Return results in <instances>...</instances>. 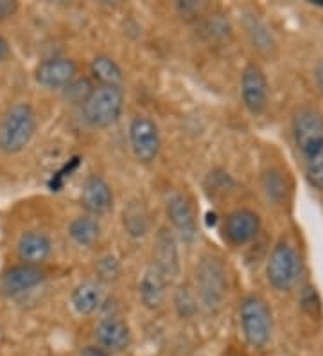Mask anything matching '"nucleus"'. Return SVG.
<instances>
[{
    "instance_id": "19",
    "label": "nucleus",
    "mask_w": 323,
    "mask_h": 356,
    "mask_svg": "<svg viewBox=\"0 0 323 356\" xmlns=\"http://www.w3.org/2000/svg\"><path fill=\"white\" fill-rule=\"evenodd\" d=\"M69 236L81 247H92L99 239L101 225L94 216H79L69 225Z\"/></svg>"
},
{
    "instance_id": "4",
    "label": "nucleus",
    "mask_w": 323,
    "mask_h": 356,
    "mask_svg": "<svg viewBox=\"0 0 323 356\" xmlns=\"http://www.w3.org/2000/svg\"><path fill=\"white\" fill-rule=\"evenodd\" d=\"M196 282L203 306L217 312L226 299V270L221 259L205 254L196 266Z\"/></svg>"
},
{
    "instance_id": "27",
    "label": "nucleus",
    "mask_w": 323,
    "mask_h": 356,
    "mask_svg": "<svg viewBox=\"0 0 323 356\" xmlns=\"http://www.w3.org/2000/svg\"><path fill=\"white\" fill-rule=\"evenodd\" d=\"M9 56H11V47H9L8 40L0 35V61L8 60Z\"/></svg>"
},
{
    "instance_id": "13",
    "label": "nucleus",
    "mask_w": 323,
    "mask_h": 356,
    "mask_svg": "<svg viewBox=\"0 0 323 356\" xmlns=\"http://www.w3.org/2000/svg\"><path fill=\"white\" fill-rule=\"evenodd\" d=\"M95 339L99 348L108 353L126 351L131 342V331L124 321L117 317H106L95 327Z\"/></svg>"
},
{
    "instance_id": "22",
    "label": "nucleus",
    "mask_w": 323,
    "mask_h": 356,
    "mask_svg": "<svg viewBox=\"0 0 323 356\" xmlns=\"http://www.w3.org/2000/svg\"><path fill=\"white\" fill-rule=\"evenodd\" d=\"M124 227L133 238H142L147 232V214L140 202H131L124 209Z\"/></svg>"
},
{
    "instance_id": "18",
    "label": "nucleus",
    "mask_w": 323,
    "mask_h": 356,
    "mask_svg": "<svg viewBox=\"0 0 323 356\" xmlns=\"http://www.w3.org/2000/svg\"><path fill=\"white\" fill-rule=\"evenodd\" d=\"M103 302V291L95 282H81L72 291V306L79 315H92Z\"/></svg>"
},
{
    "instance_id": "14",
    "label": "nucleus",
    "mask_w": 323,
    "mask_h": 356,
    "mask_svg": "<svg viewBox=\"0 0 323 356\" xmlns=\"http://www.w3.org/2000/svg\"><path fill=\"white\" fill-rule=\"evenodd\" d=\"M45 274L38 266L33 265H18L9 268L2 279H0V290L6 297H17L31 288L38 286L43 282Z\"/></svg>"
},
{
    "instance_id": "5",
    "label": "nucleus",
    "mask_w": 323,
    "mask_h": 356,
    "mask_svg": "<svg viewBox=\"0 0 323 356\" xmlns=\"http://www.w3.org/2000/svg\"><path fill=\"white\" fill-rule=\"evenodd\" d=\"M241 327L245 340L254 349H264L272 340V312L260 297L248 296L241 305Z\"/></svg>"
},
{
    "instance_id": "11",
    "label": "nucleus",
    "mask_w": 323,
    "mask_h": 356,
    "mask_svg": "<svg viewBox=\"0 0 323 356\" xmlns=\"http://www.w3.org/2000/svg\"><path fill=\"white\" fill-rule=\"evenodd\" d=\"M155 268L162 272L167 281L180 274V254L176 238L169 229H160L155 241Z\"/></svg>"
},
{
    "instance_id": "16",
    "label": "nucleus",
    "mask_w": 323,
    "mask_h": 356,
    "mask_svg": "<svg viewBox=\"0 0 323 356\" xmlns=\"http://www.w3.org/2000/svg\"><path fill=\"white\" fill-rule=\"evenodd\" d=\"M52 243L47 234H43L40 230H29L26 234H22L18 239L17 252L24 265H40L51 256Z\"/></svg>"
},
{
    "instance_id": "1",
    "label": "nucleus",
    "mask_w": 323,
    "mask_h": 356,
    "mask_svg": "<svg viewBox=\"0 0 323 356\" xmlns=\"http://www.w3.org/2000/svg\"><path fill=\"white\" fill-rule=\"evenodd\" d=\"M36 131V115L29 103H15L0 119V152L17 155L24 152Z\"/></svg>"
},
{
    "instance_id": "9",
    "label": "nucleus",
    "mask_w": 323,
    "mask_h": 356,
    "mask_svg": "<svg viewBox=\"0 0 323 356\" xmlns=\"http://www.w3.org/2000/svg\"><path fill=\"white\" fill-rule=\"evenodd\" d=\"M78 67L70 58L54 56L49 60H43L35 70V79L38 85L49 88V90H58V88H67L76 78Z\"/></svg>"
},
{
    "instance_id": "28",
    "label": "nucleus",
    "mask_w": 323,
    "mask_h": 356,
    "mask_svg": "<svg viewBox=\"0 0 323 356\" xmlns=\"http://www.w3.org/2000/svg\"><path fill=\"white\" fill-rule=\"evenodd\" d=\"M315 78H316V83H318V87L322 88V92H323V60L320 61L318 65H316Z\"/></svg>"
},
{
    "instance_id": "23",
    "label": "nucleus",
    "mask_w": 323,
    "mask_h": 356,
    "mask_svg": "<svg viewBox=\"0 0 323 356\" xmlns=\"http://www.w3.org/2000/svg\"><path fill=\"white\" fill-rule=\"evenodd\" d=\"M172 302H174V308H176L178 315L181 318H192L198 312V300H196V296L187 284H180L176 288Z\"/></svg>"
},
{
    "instance_id": "12",
    "label": "nucleus",
    "mask_w": 323,
    "mask_h": 356,
    "mask_svg": "<svg viewBox=\"0 0 323 356\" xmlns=\"http://www.w3.org/2000/svg\"><path fill=\"white\" fill-rule=\"evenodd\" d=\"M260 229V218L250 209H237L224 220V232L233 245L250 243Z\"/></svg>"
},
{
    "instance_id": "24",
    "label": "nucleus",
    "mask_w": 323,
    "mask_h": 356,
    "mask_svg": "<svg viewBox=\"0 0 323 356\" xmlns=\"http://www.w3.org/2000/svg\"><path fill=\"white\" fill-rule=\"evenodd\" d=\"M97 275L106 282L117 281L119 275H121V263L112 256L103 257V259L97 263Z\"/></svg>"
},
{
    "instance_id": "10",
    "label": "nucleus",
    "mask_w": 323,
    "mask_h": 356,
    "mask_svg": "<svg viewBox=\"0 0 323 356\" xmlns=\"http://www.w3.org/2000/svg\"><path fill=\"white\" fill-rule=\"evenodd\" d=\"M167 216L172 223L174 230L185 243H192L198 236V223H196V214L183 195H172L167 200Z\"/></svg>"
},
{
    "instance_id": "21",
    "label": "nucleus",
    "mask_w": 323,
    "mask_h": 356,
    "mask_svg": "<svg viewBox=\"0 0 323 356\" xmlns=\"http://www.w3.org/2000/svg\"><path fill=\"white\" fill-rule=\"evenodd\" d=\"M246 33L250 36L251 44L258 49L260 52H272L275 49V38H273L272 31L267 29L266 24L263 20H258L257 17H246L245 20Z\"/></svg>"
},
{
    "instance_id": "25",
    "label": "nucleus",
    "mask_w": 323,
    "mask_h": 356,
    "mask_svg": "<svg viewBox=\"0 0 323 356\" xmlns=\"http://www.w3.org/2000/svg\"><path fill=\"white\" fill-rule=\"evenodd\" d=\"M18 11V2L15 0H0V20H8Z\"/></svg>"
},
{
    "instance_id": "7",
    "label": "nucleus",
    "mask_w": 323,
    "mask_h": 356,
    "mask_svg": "<svg viewBox=\"0 0 323 356\" xmlns=\"http://www.w3.org/2000/svg\"><path fill=\"white\" fill-rule=\"evenodd\" d=\"M129 143L135 156L142 164L155 161L160 152V131L156 122L146 115H137L129 122Z\"/></svg>"
},
{
    "instance_id": "15",
    "label": "nucleus",
    "mask_w": 323,
    "mask_h": 356,
    "mask_svg": "<svg viewBox=\"0 0 323 356\" xmlns=\"http://www.w3.org/2000/svg\"><path fill=\"white\" fill-rule=\"evenodd\" d=\"M83 207L94 216L108 213L113 205V193L103 178L94 175L85 182L81 193Z\"/></svg>"
},
{
    "instance_id": "26",
    "label": "nucleus",
    "mask_w": 323,
    "mask_h": 356,
    "mask_svg": "<svg viewBox=\"0 0 323 356\" xmlns=\"http://www.w3.org/2000/svg\"><path fill=\"white\" fill-rule=\"evenodd\" d=\"M79 356H110V353L104 351L103 348H97V346H86Z\"/></svg>"
},
{
    "instance_id": "17",
    "label": "nucleus",
    "mask_w": 323,
    "mask_h": 356,
    "mask_svg": "<svg viewBox=\"0 0 323 356\" xmlns=\"http://www.w3.org/2000/svg\"><path fill=\"white\" fill-rule=\"evenodd\" d=\"M165 288H167V279L162 275V272H158L155 266L147 268L140 279V286H138V293H140L144 306L149 309H158L165 300V293H167Z\"/></svg>"
},
{
    "instance_id": "20",
    "label": "nucleus",
    "mask_w": 323,
    "mask_h": 356,
    "mask_svg": "<svg viewBox=\"0 0 323 356\" xmlns=\"http://www.w3.org/2000/svg\"><path fill=\"white\" fill-rule=\"evenodd\" d=\"M92 74L101 83V87H121L122 81H124L121 67L108 56L94 58V61H92Z\"/></svg>"
},
{
    "instance_id": "8",
    "label": "nucleus",
    "mask_w": 323,
    "mask_h": 356,
    "mask_svg": "<svg viewBox=\"0 0 323 356\" xmlns=\"http://www.w3.org/2000/svg\"><path fill=\"white\" fill-rule=\"evenodd\" d=\"M241 96L242 103L254 115L263 113L267 106V97H270V88H267V79L264 76L263 69L255 63L246 65L241 74Z\"/></svg>"
},
{
    "instance_id": "2",
    "label": "nucleus",
    "mask_w": 323,
    "mask_h": 356,
    "mask_svg": "<svg viewBox=\"0 0 323 356\" xmlns=\"http://www.w3.org/2000/svg\"><path fill=\"white\" fill-rule=\"evenodd\" d=\"M295 144L304 165L323 159V113L316 108H300L293 118Z\"/></svg>"
},
{
    "instance_id": "3",
    "label": "nucleus",
    "mask_w": 323,
    "mask_h": 356,
    "mask_svg": "<svg viewBox=\"0 0 323 356\" xmlns=\"http://www.w3.org/2000/svg\"><path fill=\"white\" fill-rule=\"evenodd\" d=\"M124 106V94L121 87L92 88L83 103L85 121L94 128H108L119 121Z\"/></svg>"
},
{
    "instance_id": "6",
    "label": "nucleus",
    "mask_w": 323,
    "mask_h": 356,
    "mask_svg": "<svg viewBox=\"0 0 323 356\" xmlns=\"http://www.w3.org/2000/svg\"><path fill=\"white\" fill-rule=\"evenodd\" d=\"M300 272L301 261L298 252L289 243L280 241L273 248L266 265V275L270 284L279 291L293 290L300 279Z\"/></svg>"
}]
</instances>
